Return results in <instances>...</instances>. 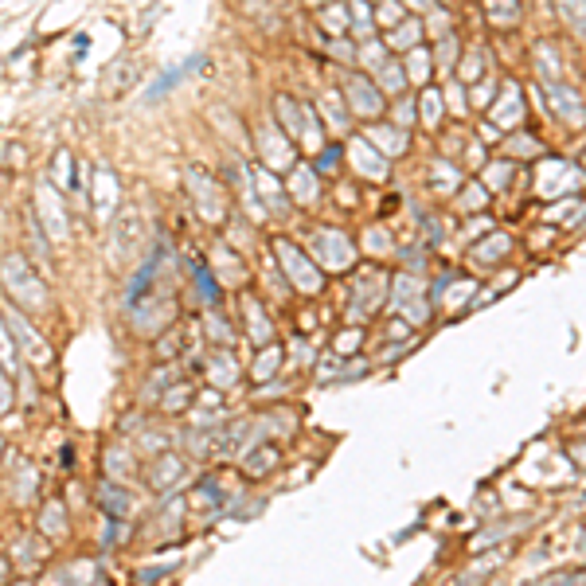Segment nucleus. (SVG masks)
I'll use <instances>...</instances> for the list:
<instances>
[{
    "mask_svg": "<svg viewBox=\"0 0 586 586\" xmlns=\"http://www.w3.org/2000/svg\"><path fill=\"white\" fill-rule=\"evenodd\" d=\"M192 67H200V55H196V59H188L184 67H172V71H168V75H164L161 82H157V87L149 90V102H153V98H161L164 90H172L176 82H180V78H184V71H192Z\"/></svg>",
    "mask_w": 586,
    "mask_h": 586,
    "instance_id": "1",
    "label": "nucleus"
}]
</instances>
